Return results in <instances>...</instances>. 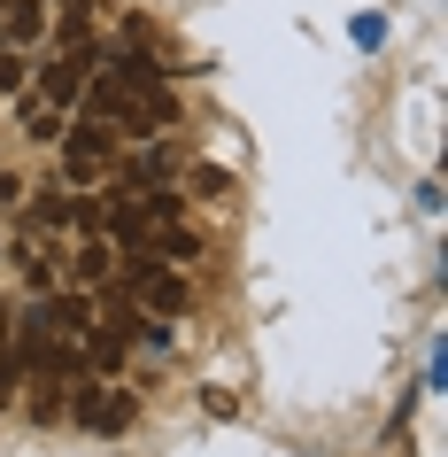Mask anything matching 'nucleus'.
Masks as SVG:
<instances>
[{
    "label": "nucleus",
    "instance_id": "nucleus-1",
    "mask_svg": "<svg viewBox=\"0 0 448 457\" xmlns=\"http://www.w3.org/2000/svg\"><path fill=\"white\" fill-rule=\"evenodd\" d=\"M54 147H62L70 187H101V179H117V124H101V117H86V109H70Z\"/></svg>",
    "mask_w": 448,
    "mask_h": 457
},
{
    "label": "nucleus",
    "instance_id": "nucleus-2",
    "mask_svg": "<svg viewBox=\"0 0 448 457\" xmlns=\"http://www.w3.org/2000/svg\"><path fill=\"white\" fill-rule=\"evenodd\" d=\"M31 233H101V194L94 187H47L16 202Z\"/></svg>",
    "mask_w": 448,
    "mask_h": 457
},
{
    "label": "nucleus",
    "instance_id": "nucleus-3",
    "mask_svg": "<svg viewBox=\"0 0 448 457\" xmlns=\"http://www.w3.org/2000/svg\"><path fill=\"white\" fill-rule=\"evenodd\" d=\"M132 411H140V403H132V387L101 380V372H86V380L70 387V419L86 434H124V427H132Z\"/></svg>",
    "mask_w": 448,
    "mask_h": 457
},
{
    "label": "nucleus",
    "instance_id": "nucleus-4",
    "mask_svg": "<svg viewBox=\"0 0 448 457\" xmlns=\"http://www.w3.org/2000/svg\"><path fill=\"white\" fill-rule=\"evenodd\" d=\"M94 62H101L94 39H86V47H70V54H54L47 71H31V94L54 101V109H77V101H86V78H94Z\"/></svg>",
    "mask_w": 448,
    "mask_h": 457
},
{
    "label": "nucleus",
    "instance_id": "nucleus-5",
    "mask_svg": "<svg viewBox=\"0 0 448 457\" xmlns=\"http://www.w3.org/2000/svg\"><path fill=\"white\" fill-rule=\"evenodd\" d=\"M62 279L86 287V295H94L101 279H117V241H109V233H77V248L62 256Z\"/></svg>",
    "mask_w": 448,
    "mask_h": 457
},
{
    "label": "nucleus",
    "instance_id": "nucleus-6",
    "mask_svg": "<svg viewBox=\"0 0 448 457\" xmlns=\"http://www.w3.org/2000/svg\"><path fill=\"white\" fill-rule=\"evenodd\" d=\"M0 39L8 47H39L47 39V0H0Z\"/></svg>",
    "mask_w": 448,
    "mask_h": 457
},
{
    "label": "nucleus",
    "instance_id": "nucleus-7",
    "mask_svg": "<svg viewBox=\"0 0 448 457\" xmlns=\"http://www.w3.org/2000/svg\"><path fill=\"white\" fill-rule=\"evenodd\" d=\"M170 163H178V155H170V140H155V132H147V140H140V155L124 163V187H132V194L170 187Z\"/></svg>",
    "mask_w": 448,
    "mask_h": 457
},
{
    "label": "nucleus",
    "instance_id": "nucleus-8",
    "mask_svg": "<svg viewBox=\"0 0 448 457\" xmlns=\"http://www.w3.org/2000/svg\"><path fill=\"white\" fill-rule=\"evenodd\" d=\"M62 117L70 109H54L39 94H16V124H24V140H62Z\"/></svg>",
    "mask_w": 448,
    "mask_h": 457
},
{
    "label": "nucleus",
    "instance_id": "nucleus-9",
    "mask_svg": "<svg viewBox=\"0 0 448 457\" xmlns=\"http://www.w3.org/2000/svg\"><path fill=\"white\" fill-rule=\"evenodd\" d=\"M70 387L62 372H31V419H70Z\"/></svg>",
    "mask_w": 448,
    "mask_h": 457
},
{
    "label": "nucleus",
    "instance_id": "nucleus-10",
    "mask_svg": "<svg viewBox=\"0 0 448 457\" xmlns=\"http://www.w3.org/2000/svg\"><path fill=\"white\" fill-rule=\"evenodd\" d=\"M147 248H155L163 264H193V256H201V241H193L186 225H155V233H147Z\"/></svg>",
    "mask_w": 448,
    "mask_h": 457
},
{
    "label": "nucleus",
    "instance_id": "nucleus-11",
    "mask_svg": "<svg viewBox=\"0 0 448 457\" xmlns=\"http://www.w3.org/2000/svg\"><path fill=\"white\" fill-rule=\"evenodd\" d=\"M0 94H8V101H16V94H31V62H24L16 47H0Z\"/></svg>",
    "mask_w": 448,
    "mask_h": 457
},
{
    "label": "nucleus",
    "instance_id": "nucleus-12",
    "mask_svg": "<svg viewBox=\"0 0 448 457\" xmlns=\"http://www.w3.org/2000/svg\"><path fill=\"white\" fill-rule=\"evenodd\" d=\"M16 387H24V364H16V349H0V411L16 403Z\"/></svg>",
    "mask_w": 448,
    "mask_h": 457
},
{
    "label": "nucleus",
    "instance_id": "nucleus-13",
    "mask_svg": "<svg viewBox=\"0 0 448 457\" xmlns=\"http://www.w3.org/2000/svg\"><path fill=\"white\" fill-rule=\"evenodd\" d=\"M62 31H70V39L86 31V0H62Z\"/></svg>",
    "mask_w": 448,
    "mask_h": 457
}]
</instances>
